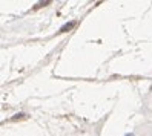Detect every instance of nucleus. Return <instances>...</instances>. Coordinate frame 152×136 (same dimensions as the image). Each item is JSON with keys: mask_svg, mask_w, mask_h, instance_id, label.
Wrapping results in <instances>:
<instances>
[{"mask_svg": "<svg viewBox=\"0 0 152 136\" xmlns=\"http://www.w3.org/2000/svg\"><path fill=\"white\" fill-rule=\"evenodd\" d=\"M72 26H74V22H72V23H69V25H65V26H63V28H61L60 31H61V32H66L68 29H71V28H72Z\"/></svg>", "mask_w": 152, "mask_h": 136, "instance_id": "f257e3e1", "label": "nucleus"}]
</instances>
